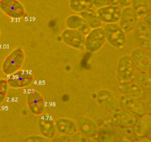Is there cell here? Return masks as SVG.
I'll use <instances>...</instances> for the list:
<instances>
[{
	"label": "cell",
	"mask_w": 151,
	"mask_h": 142,
	"mask_svg": "<svg viewBox=\"0 0 151 142\" xmlns=\"http://www.w3.org/2000/svg\"><path fill=\"white\" fill-rule=\"evenodd\" d=\"M107 42L114 48L121 49L127 42L126 33L118 23L106 24L103 27Z\"/></svg>",
	"instance_id": "obj_1"
},
{
	"label": "cell",
	"mask_w": 151,
	"mask_h": 142,
	"mask_svg": "<svg viewBox=\"0 0 151 142\" xmlns=\"http://www.w3.org/2000/svg\"><path fill=\"white\" fill-rule=\"evenodd\" d=\"M106 42L105 31L102 27L92 29L85 36L84 49L90 53L97 52Z\"/></svg>",
	"instance_id": "obj_2"
},
{
	"label": "cell",
	"mask_w": 151,
	"mask_h": 142,
	"mask_svg": "<svg viewBox=\"0 0 151 142\" xmlns=\"http://www.w3.org/2000/svg\"><path fill=\"white\" fill-rule=\"evenodd\" d=\"M116 71L120 82L132 80L136 70L130 55H124L120 57L117 62Z\"/></svg>",
	"instance_id": "obj_3"
},
{
	"label": "cell",
	"mask_w": 151,
	"mask_h": 142,
	"mask_svg": "<svg viewBox=\"0 0 151 142\" xmlns=\"http://www.w3.org/2000/svg\"><path fill=\"white\" fill-rule=\"evenodd\" d=\"M133 37L139 47L147 51L151 48V28L139 20L132 32Z\"/></svg>",
	"instance_id": "obj_4"
},
{
	"label": "cell",
	"mask_w": 151,
	"mask_h": 142,
	"mask_svg": "<svg viewBox=\"0 0 151 142\" xmlns=\"http://www.w3.org/2000/svg\"><path fill=\"white\" fill-rule=\"evenodd\" d=\"M137 119V116L133 114L122 108L110 112L108 116L110 123L122 128L132 127Z\"/></svg>",
	"instance_id": "obj_5"
},
{
	"label": "cell",
	"mask_w": 151,
	"mask_h": 142,
	"mask_svg": "<svg viewBox=\"0 0 151 142\" xmlns=\"http://www.w3.org/2000/svg\"><path fill=\"white\" fill-rule=\"evenodd\" d=\"M97 102L105 109L109 112L121 108L119 98L114 92L107 89H102L97 93Z\"/></svg>",
	"instance_id": "obj_6"
},
{
	"label": "cell",
	"mask_w": 151,
	"mask_h": 142,
	"mask_svg": "<svg viewBox=\"0 0 151 142\" xmlns=\"http://www.w3.org/2000/svg\"><path fill=\"white\" fill-rule=\"evenodd\" d=\"M130 55L133 61L136 71L150 72L151 60L148 51L141 47H137L132 51Z\"/></svg>",
	"instance_id": "obj_7"
},
{
	"label": "cell",
	"mask_w": 151,
	"mask_h": 142,
	"mask_svg": "<svg viewBox=\"0 0 151 142\" xmlns=\"http://www.w3.org/2000/svg\"><path fill=\"white\" fill-rule=\"evenodd\" d=\"M61 38L65 44L71 48L79 50L84 49L85 36L77 31L67 28L61 34Z\"/></svg>",
	"instance_id": "obj_8"
},
{
	"label": "cell",
	"mask_w": 151,
	"mask_h": 142,
	"mask_svg": "<svg viewBox=\"0 0 151 142\" xmlns=\"http://www.w3.org/2000/svg\"><path fill=\"white\" fill-rule=\"evenodd\" d=\"M139 20L136 13L130 6L122 8L120 19L117 23L127 34L132 32Z\"/></svg>",
	"instance_id": "obj_9"
},
{
	"label": "cell",
	"mask_w": 151,
	"mask_h": 142,
	"mask_svg": "<svg viewBox=\"0 0 151 142\" xmlns=\"http://www.w3.org/2000/svg\"><path fill=\"white\" fill-rule=\"evenodd\" d=\"M78 131L89 139L96 138L99 132V126L94 120L87 116H80L76 121Z\"/></svg>",
	"instance_id": "obj_10"
},
{
	"label": "cell",
	"mask_w": 151,
	"mask_h": 142,
	"mask_svg": "<svg viewBox=\"0 0 151 142\" xmlns=\"http://www.w3.org/2000/svg\"><path fill=\"white\" fill-rule=\"evenodd\" d=\"M122 10L119 6H110L98 9L96 12L102 23H117Z\"/></svg>",
	"instance_id": "obj_11"
},
{
	"label": "cell",
	"mask_w": 151,
	"mask_h": 142,
	"mask_svg": "<svg viewBox=\"0 0 151 142\" xmlns=\"http://www.w3.org/2000/svg\"><path fill=\"white\" fill-rule=\"evenodd\" d=\"M120 107L137 116L139 117L145 113V108L138 99L123 94L119 98Z\"/></svg>",
	"instance_id": "obj_12"
},
{
	"label": "cell",
	"mask_w": 151,
	"mask_h": 142,
	"mask_svg": "<svg viewBox=\"0 0 151 142\" xmlns=\"http://www.w3.org/2000/svg\"><path fill=\"white\" fill-rule=\"evenodd\" d=\"M65 24L68 29L77 31L85 36L87 35L91 29L80 15L69 16L66 18Z\"/></svg>",
	"instance_id": "obj_13"
},
{
	"label": "cell",
	"mask_w": 151,
	"mask_h": 142,
	"mask_svg": "<svg viewBox=\"0 0 151 142\" xmlns=\"http://www.w3.org/2000/svg\"><path fill=\"white\" fill-rule=\"evenodd\" d=\"M133 126L134 135L139 138L146 136L151 131V115L145 113L139 116Z\"/></svg>",
	"instance_id": "obj_14"
},
{
	"label": "cell",
	"mask_w": 151,
	"mask_h": 142,
	"mask_svg": "<svg viewBox=\"0 0 151 142\" xmlns=\"http://www.w3.org/2000/svg\"><path fill=\"white\" fill-rule=\"evenodd\" d=\"M55 126L58 132L62 135L72 136L78 131L76 121L70 118H60L56 120Z\"/></svg>",
	"instance_id": "obj_15"
},
{
	"label": "cell",
	"mask_w": 151,
	"mask_h": 142,
	"mask_svg": "<svg viewBox=\"0 0 151 142\" xmlns=\"http://www.w3.org/2000/svg\"><path fill=\"white\" fill-rule=\"evenodd\" d=\"M119 89L124 95L137 99L141 98L144 95V90L131 80L120 82Z\"/></svg>",
	"instance_id": "obj_16"
},
{
	"label": "cell",
	"mask_w": 151,
	"mask_h": 142,
	"mask_svg": "<svg viewBox=\"0 0 151 142\" xmlns=\"http://www.w3.org/2000/svg\"><path fill=\"white\" fill-rule=\"evenodd\" d=\"M79 15L85 20L91 29L102 27V22L99 18L96 11L92 8L82 12Z\"/></svg>",
	"instance_id": "obj_17"
},
{
	"label": "cell",
	"mask_w": 151,
	"mask_h": 142,
	"mask_svg": "<svg viewBox=\"0 0 151 142\" xmlns=\"http://www.w3.org/2000/svg\"><path fill=\"white\" fill-rule=\"evenodd\" d=\"M130 6L139 20L142 19L151 11V6L146 0H132Z\"/></svg>",
	"instance_id": "obj_18"
},
{
	"label": "cell",
	"mask_w": 151,
	"mask_h": 142,
	"mask_svg": "<svg viewBox=\"0 0 151 142\" xmlns=\"http://www.w3.org/2000/svg\"><path fill=\"white\" fill-rule=\"evenodd\" d=\"M131 81L137 84L143 90H150L151 88V76L150 72L136 71Z\"/></svg>",
	"instance_id": "obj_19"
},
{
	"label": "cell",
	"mask_w": 151,
	"mask_h": 142,
	"mask_svg": "<svg viewBox=\"0 0 151 142\" xmlns=\"http://www.w3.org/2000/svg\"><path fill=\"white\" fill-rule=\"evenodd\" d=\"M68 5L72 12L80 14L93 7V0H69Z\"/></svg>",
	"instance_id": "obj_20"
},
{
	"label": "cell",
	"mask_w": 151,
	"mask_h": 142,
	"mask_svg": "<svg viewBox=\"0 0 151 142\" xmlns=\"http://www.w3.org/2000/svg\"><path fill=\"white\" fill-rule=\"evenodd\" d=\"M101 142H114V136L110 125L107 123H102L99 126L98 136Z\"/></svg>",
	"instance_id": "obj_21"
},
{
	"label": "cell",
	"mask_w": 151,
	"mask_h": 142,
	"mask_svg": "<svg viewBox=\"0 0 151 142\" xmlns=\"http://www.w3.org/2000/svg\"><path fill=\"white\" fill-rule=\"evenodd\" d=\"M93 6L97 9L110 6H119L118 0H93Z\"/></svg>",
	"instance_id": "obj_22"
},
{
	"label": "cell",
	"mask_w": 151,
	"mask_h": 142,
	"mask_svg": "<svg viewBox=\"0 0 151 142\" xmlns=\"http://www.w3.org/2000/svg\"><path fill=\"white\" fill-rule=\"evenodd\" d=\"M72 142H86L89 140V138L78 131L72 136Z\"/></svg>",
	"instance_id": "obj_23"
},
{
	"label": "cell",
	"mask_w": 151,
	"mask_h": 142,
	"mask_svg": "<svg viewBox=\"0 0 151 142\" xmlns=\"http://www.w3.org/2000/svg\"><path fill=\"white\" fill-rule=\"evenodd\" d=\"M24 53L21 51V52L17 55V57L13 61V62H14L15 64L17 65L18 67H20L22 66V64H23L24 60Z\"/></svg>",
	"instance_id": "obj_24"
},
{
	"label": "cell",
	"mask_w": 151,
	"mask_h": 142,
	"mask_svg": "<svg viewBox=\"0 0 151 142\" xmlns=\"http://www.w3.org/2000/svg\"><path fill=\"white\" fill-rule=\"evenodd\" d=\"M20 67H18L16 64H15L14 62H12V64H11L9 67L8 68L6 73L8 75H11L16 72L18 69H19Z\"/></svg>",
	"instance_id": "obj_25"
},
{
	"label": "cell",
	"mask_w": 151,
	"mask_h": 142,
	"mask_svg": "<svg viewBox=\"0 0 151 142\" xmlns=\"http://www.w3.org/2000/svg\"><path fill=\"white\" fill-rule=\"evenodd\" d=\"M119 6L122 8L130 6L132 0H118Z\"/></svg>",
	"instance_id": "obj_26"
},
{
	"label": "cell",
	"mask_w": 151,
	"mask_h": 142,
	"mask_svg": "<svg viewBox=\"0 0 151 142\" xmlns=\"http://www.w3.org/2000/svg\"><path fill=\"white\" fill-rule=\"evenodd\" d=\"M143 22L147 25L148 27L151 28V13L147 14L142 19H141Z\"/></svg>",
	"instance_id": "obj_27"
},
{
	"label": "cell",
	"mask_w": 151,
	"mask_h": 142,
	"mask_svg": "<svg viewBox=\"0 0 151 142\" xmlns=\"http://www.w3.org/2000/svg\"><path fill=\"white\" fill-rule=\"evenodd\" d=\"M9 86L13 87H19L21 86V82L20 79L9 80Z\"/></svg>",
	"instance_id": "obj_28"
},
{
	"label": "cell",
	"mask_w": 151,
	"mask_h": 142,
	"mask_svg": "<svg viewBox=\"0 0 151 142\" xmlns=\"http://www.w3.org/2000/svg\"><path fill=\"white\" fill-rule=\"evenodd\" d=\"M57 141L59 142H72V136L66 135H63L59 137Z\"/></svg>",
	"instance_id": "obj_29"
},
{
	"label": "cell",
	"mask_w": 151,
	"mask_h": 142,
	"mask_svg": "<svg viewBox=\"0 0 151 142\" xmlns=\"http://www.w3.org/2000/svg\"><path fill=\"white\" fill-rule=\"evenodd\" d=\"M21 52V50L20 49H16L9 55V56L8 57V59H9L11 61H14Z\"/></svg>",
	"instance_id": "obj_30"
},
{
	"label": "cell",
	"mask_w": 151,
	"mask_h": 142,
	"mask_svg": "<svg viewBox=\"0 0 151 142\" xmlns=\"http://www.w3.org/2000/svg\"><path fill=\"white\" fill-rule=\"evenodd\" d=\"M29 106L30 108L32 113L35 114H37L39 113L40 112L39 111L38 108L37 106L36 102H32V103H30V104H29Z\"/></svg>",
	"instance_id": "obj_31"
},
{
	"label": "cell",
	"mask_w": 151,
	"mask_h": 142,
	"mask_svg": "<svg viewBox=\"0 0 151 142\" xmlns=\"http://www.w3.org/2000/svg\"><path fill=\"white\" fill-rule=\"evenodd\" d=\"M32 80H33L32 77L21 79V86H27V85H29L31 83Z\"/></svg>",
	"instance_id": "obj_32"
},
{
	"label": "cell",
	"mask_w": 151,
	"mask_h": 142,
	"mask_svg": "<svg viewBox=\"0 0 151 142\" xmlns=\"http://www.w3.org/2000/svg\"><path fill=\"white\" fill-rule=\"evenodd\" d=\"M35 102L37 104L40 113H42L44 109V103L43 99L38 101H35Z\"/></svg>",
	"instance_id": "obj_33"
},
{
	"label": "cell",
	"mask_w": 151,
	"mask_h": 142,
	"mask_svg": "<svg viewBox=\"0 0 151 142\" xmlns=\"http://www.w3.org/2000/svg\"><path fill=\"white\" fill-rule=\"evenodd\" d=\"M7 82L6 81H3L2 85H1V89H0V93H2V94H6L7 90Z\"/></svg>",
	"instance_id": "obj_34"
},
{
	"label": "cell",
	"mask_w": 151,
	"mask_h": 142,
	"mask_svg": "<svg viewBox=\"0 0 151 142\" xmlns=\"http://www.w3.org/2000/svg\"><path fill=\"white\" fill-rule=\"evenodd\" d=\"M20 77H21V79H24V78H30V77H32V75L31 74L29 73L28 71H20Z\"/></svg>",
	"instance_id": "obj_35"
},
{
	"label": "cell",
	"mask_w": 151,
	"mask_h": 142,
	"mask_svg": "<svg viewBox=\"0 0 151 142\" xmlns=\"http://www.w3.org/2000/svg\"><path fill=\"white\" fill-rule=\"evenodd\" d=\"M12 62H13L11 61V60H10L8 59V58L5 60L4 63H3V67H2L3 71H4V72H6V71L8 69L9 66L12 64Z\"/></svg>",
	"instance_id": "obj_36"
},
{
	"label": "cell",
	"mask_w": 151,
	"mask_h": 142,
	"mask_svg": "<svg viewBox=\"0 0 151 142\" xmlns=\"http://www.w3.org/2000/svg\"><path fill=\"white\" fill-rule=\"evenodd\" d=\"M17 79H21L20 72H15L11 74L9 78V80H17Z\"/></svg>",
	"instance_id": "obj_37"
},
{
	"label": "cell",
	"mask_w": 151,
	"mask_h": 142,
	"mask_svg": "<svg viewBox=\"0 0 151 142\" xmlns=\"http://www.w3.org/2000/svg\"><path fill=\"white\" fill-rule=\"evenodd\" d=\"M32 93L35 101H38V100L43 99L42 96H41V95H40L38 92H37L34 91L32 92Z\"/></svg>",
	"instance_id": "obj_38"
},
{
	"label": "cell",
	"mask_w": 151,
	"mask_h": 142,
	"mask_svg": "<svg viewBox=\"0 0 151 142\" xmlns=\"http://www.w3.org/2000/svg\"><path fill=\"white\" fill-rule=\"evenodd\" d=\"M27 98H28V102L29 104L32 103V102H35V100L34 99V97H33L32 92H31L29 93Z\"/></svg>",
	"instance_id": "obj_39"
},
{
	"label": "cell",
	"mask_w": 151,
	"mask_h": 142,
	"mask_svg": "<svg viewBox=\"0 0 151 142\" xmlns=\"http://www.w3.org/2000/svg\"><path fill=\"white\" fill-rule=\"evenodd\" d=\"M5 94L0 93V103H1L4 100L5 98Z\"/></svg>",
	"instance_id": "obj_40"
},
{
	"label": "cell",
	"mask_w": 151,
	"mask_h": 142,
	"mask_svg": "<svg viewBox=\"0 0 151 142\" xmlns=\"http://www.w3.org/2000/svg\"><path fill=\"white\" fill-rule=\"evenodd\" d=\"M147 1V3H148L149 5L151 6V0H146Z\"/></svg>",
	"instance_id": "obj_41"
},
{
	"label": "cell",
	"mask_w": 151,
	"mask_h": 142,
	"mask_svg": "<svg viewBox=\"0 0 151 142\" xmlns=\"http://www.w3.org/2000/svg\"><path fill=\"white\" fill-rule=\"evenodd\" d=\"M3 80H0V89L1 87V85H2V82H3Z\"/></svg>",
	"instance_id": "obj_42"
},
{
	"label": "cell",
	"mask_w": 151,
	"mask_h": 142,
	"mask_svg": "<svg viewBox=\"0 0 151 142\" xmlns=\"http://www.w3.org/2000/svg\"></svg>",
	"instance_id": "obj_43"
}]
</instances>
